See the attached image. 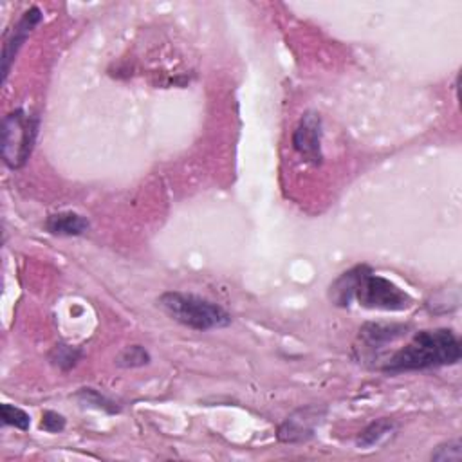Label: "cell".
Masks as SVG:
<instances>
[{
	"label": "cell",
	"instance_id": "cell-1",
	"mask_svg": "<svg viewBox=\"0 0 462 462\" xmlns=\"http://www.w3.org/2000/svg\"><path fill=\"white\" fill-rule=\"evenodd\" d=\"M328 300L341 309L357 301L363 309L388 312L408 310L413 305V298L404 289L390 278L375 274L372 267L365 263L341 273L328 287Z\"/></svg>",
	"mask_w": 462,
	"mask_h": 462
},
{
	"label": "cell",
	"instance_id": "cell-2",
	"mask_svg": "<svg viewBox=\"0 0 462 462\" xmlns=\"http://www.w3.org/2000/svg\"><path fill=\"white\" fill-rule=\"evenodd\" d=\"M460 339L451 328L419 330L399 350H395L379 370L390 375L402 372H420L439 366H451L460 361Z\"/></svg>",
	"mask_w": 462,
	"mask_h": 462
},
{
	"label": "cell",
	"instance_id": "cell-3",
	"mask_svg": "<svg viewBox=\"0 0 462 462\" xmlns=\"http://www.w3.org/2000/svg\"><path fill=\"white\" fill-rule=\"evenodd\" d=\"M157 305L168 318L193 330L206 332L231 325V314L222 305L191 292L166 291L157 298Z\"/></svg>",
	"mask_w": 462,
	"mask_h": 462
},
{
	"label": "cell",
	"instance_id": "cell-4",
	"mask_svg": "<svg viewBox=\"0 0 462 462\" xmlns=\"http://www.w3.org/2000/svg\"><path fill=\"white\" fill-rule=\"evenodd\" d=\"M40 130V116L23 108L11 110L2 121V159L7 168L20 170L29 161Z\"/></svg>",
	"mask_w": 462,
	"mask_h": 462
},
{
	"label": "cell",
	"instance_id": "cell-5",
	"mask_svg": "<svg viewBox=\"0 0 462 462\" xmlns=\"http://www.w3.org/2000/svg\"><path fill=\"white\" fill-rule=\"evenodd\" d=\"M42 20H43L42 9L38 5H31L29 9H25L20 14L16 23L11 27L9 34L4 40V47H2V81L7 79V76L11 72V65L14 63L18 51L23 47V43L27 42L32 29H36L42 23Z\"/></svg>",
	"mask_w": 462,
	"mask_h": 462
},
{
	"label": "cell",
	"instance_id": "cell-6",
	"mask_svg": "<svg viewBox=\"0 0 462 462\" xmlns=\"http://www.w3.org/2000/svg\"><path fill=\"white\" fill-rule=\"evenodd\" d=\"M325 408L309 404L294 410L278 428V440L285 444H301L314 437L316 426L325 415Z\"/></svg>",
	"mask_w": 462,
	"mask_h": 462
},
{
	"label": "cell",
	"instance_id": "cell-7",
	"mask_svg": "<svg viewBox=\"0 0 462 462\" xmlns=\"http://www.w3.org/2000/svg\"><path fill=\"white\" fill-rule=\"evenodd\" d=\"M321 116L314 110H307L294 134H292V146L294 150L305 157V161L312 164H321L323 161V152H321Z\"/></svg>",
	"mask_w": 462,
	"mask_h": 462
},
{
	"label": "cell",
	"instance_id": "cell-8",
	"mask_svg": "<svg viewBox=\"0 0 462 462\" xmlns=\"http://www.w3.org/2000/svg\"><path fill=\"white\" fill-rule=\"evenodd\" d=\"M408 327L402 323H375V321H368L359 328V341L361 346H356L357 350H363V354L359 356V359H366V357H374V354H377V350H381L384 345L406 336Z\"/></svg>",
	"mask_w": 462,
	"mask_h": 462
},
{
	"label": "cell",
	"instance_id": "cell-9",
	"mask_svg": "<svg viewBox=\"0 0 462 462\" xmlns=\"http://www.w3.org/2000/svg\"><path fill=\"white\" fill-rule=\"evenodd\" d=\"M43 227L54 236H81L90 229V222L81 213L58 211L45 218Z\"/></svg>",
	"mask_w": 462,
	"mask_h": 462
},
{
	"label": "cell",
	"instance_id": "cell-10",
	"mask_svg": "<svg viewBox=\"0 0 462 462\" xmlns=\"http://www.w3.org/2000/svg\"><path fill=\"white\" fill-rule=\"evenodd\" d=\"M395 430V422L388 417H381L372 420L365 430L359 431L356 444L359 448H372L375 444H379L386 435H390Z\"/></svg>",
	"mask_w": 462,
	"mask_h": 462
},
{
	"label": "cell",
	"instance_id": "cell-11",
	"mask_svg": "<svg viewBox=\"0 0 462 462\" xmlns=\"http://www.w3.org/2000/svg\"><path fill=\"white\" fill-rule=\"evenodd\" d=\"M81 357H83V350L69 343H56L49 352V361L63 372L74 368Z\"/></svg>",
	"mask_w": 462,
	"mask_h": 462
},
{
	"label": "cell",
	"instance_id": "cell-12",
	"mask_svg": "<svg viewBox=\"0 0 462 462\" xmlns=\"http://www.w3.org/2000/svg\"><path fill=\"white\" fill-rule=\"evenodd\" d=\"M76 399H78L81 404H85V406H92V408H96V410H103V411H106V413H110V415L121 411V406H119L116 401H112L110 397L103 395V393H101L99 390H96V388H79V390L76 392Z\"/></svg>",
	"mask_w": 462,
	"mask_h": 462
},
{
	"label": "cell",
	"instance_id": "cell-13",
	"mask_svg": "<svg viewBox=\"0 0 462 462\" xmlns=\"http://www.w3.org/2000/svg\"><path fill=\"white\" fill-rule=\"evenodd\" d=\"M152 361L150 352L143 345H128L116 356V365L119 368H139Z\"/></svg>",
	"mask_w": 462,
	"mask_h": 462
},
{
	"label": "cell",
	"instance_id": "cell-14",
	"mask_svg": "<svg viewBox=\"0 0 462 462\" xmlns=\"http://www.w3.org/2000/svg\"><path fill=\"white\" fill-rule=\"evenodd\" d=\"M0 417H2V424L4 426H13L20 431H27L31 426V417L25 410L9 404V402H2L0 406Z\"/></svg>",
	"mask_w": 462,
	"mask_h": 462
},
{
	"label": "cell",
	"instance_id": "cell-15",
	"mask_svg": "<svg viewBox=\"0 0 462 462\" xmlns=\"http://www.w3.org/2000/svg\"><path fill=\"white\" fill-rule=\"evenodd\" d=\"M431 460H437V462H446V460L458 462V460H462V444H460V440H448V442L439 444L435 448V451L431 453Z\"/></svg>",
	"mask_w": 462,
	"mask_h": 462
},
{
	"label": "cell",
	"instance_id": "cell-16",
	"mask_svg": "<svg viewBox=\"0 0 462 462\" xmlns=\"http://www.w3.org/2000/svg\"><path fill=\"white\" fill-rule=\"evenodd\" d=\"M65 417L58 411H52V410H45L42 413V420H40V428L47 433H60L63 431L65 428Z\"/></svg>",
	"mask_w": 462,
	"mask_h": 462
}]
</instances>
